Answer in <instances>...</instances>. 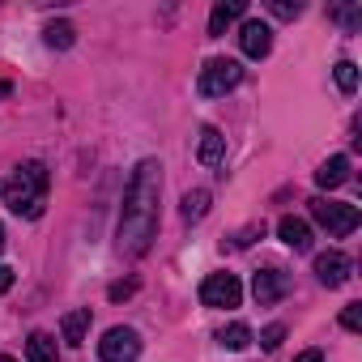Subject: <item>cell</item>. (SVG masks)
<instances>
[{
    "instance_id": "cell-1",
    "label": "cell",
    "mask_w": 362,
    "mask_h": 362,
    "mask_svg": "<svg viewBox=\"0 0 362 362\" xmlns=\"http://www.w3.org/2000/svg\"><path fill=\"white\" fill-rule=\"evenodd\" d=\"M158 201H162V162L145 158L136 162L128 188H124V214H119V252L145 256L158 235Z\"/></svg>"
},
{
    "instance_id": "cell-2",
    "label": "cell",
    "mask_w": 362,
    "mask_h": 362,
    "mask_svg": "<svg viewBox=\"0 0 362 362\" xmlns=\"http://www.w3.org/2000/svg\"><path fill=\"white\" fill-rule=\"evenodd\" d=\"M47 188H52V175L43 162H22L13 170V179L5 184V205L18 218H43L47 209Z\"/></svg>"
},
{
    "instance_id": "cell-3",
    "label": "cell",
    "mask_w": 362,
    "mask_h": 362,
    "mask_svg": "<svg viewBox=\"0 0 362 362\" xmlns=\"http://www.w3.org/2000/svg\"><path fill=\"white\" fill-rule=\"evenodd\" d=\"M307 205H311V218H315L332 239L354 235V230H358V222H362L358 205H345V201H324V197H315V201H307Z\"/></svg>"
},
{
    "instance_id": "cell-4",
    "label": "cell",
    "mask_w": 362,
    "mask_h": 362,
    "mask_svg": "<svg viewBox=\"0 0 362 362\" xmlns=\"http://www.w3.org/2000/svg\"><path fill=\"white\" fill-rule=\"evenodd\" d=\"M239 81H243V64H239V60H226V56H218V60H209V64L201 69V77H197V90H201V98H218V94L235 90Z\"/></svg>"
},
{
    "instance_id": "cell-5",
    "label": "cell",
    "mask_w": 362,
    "mask_h": 362,
    "mask_svg": "<svg viewBox=\"0 0 362 362\" xmlns=\"http://www.w3.org/2000/svg\"><path fill=\"white\" fill-rule=\"evenodd\" d=\"M201 303L205 307H239L243 303V286H239V277L235 273H209L205 281H201Z\"/></svg>"
},
{
    "instance_id": "cell-6",
    "label": "cell",
    "mask_w": 362,
    "mask_h": 362,
    "mask_svg": "<svg viewBox=\"0 0 362 362\" xmlns=\"http://www.w3.org/2000/svg\"><path fill=\"white\" fill-rule=\"evenodd\" d=\"M98 358L103 362H136L141 358V337L132 328H107V337L98 341Z\"/></svg>"
},
{
    "instance_id": "cell-7",
    "label": "cell",
    "mask_w": 362,
    "mask_h": 362,
    "mask_svg": "<svg viewBox=\"0 0 362 362\" xmlns=\"http://www.w3.org/2000/svg\"><path fill=\"white\" fill-rule=\"evenodd\" d=\"M239 47H243V56L264 60V56H269V47H273V26H269V22H260V18H247V22L239 26Z\"/></svg>"
},
{
    "instance_id": "cell-8",
    "label": "cell",
    "mask_w": 362,
    "mask_h": 362,
    "mask_svg": "<svg viewBox=\"0 0 362 362\" xmlns=\"http://www.w3.org/2000/svg\"><path fill=\"white\" fill-rule=\"evenodd\" d=\"M286 290H290V273H281V269H260L252 277V294L260 307H273L277 298H286Z\"/></svg>"
},
{
    "instance_id": "cell-9",
    "label": "cell",
    "mask_w": 362,
    "mask_h": 362,
    "mask_svg": "<svg viewBox=\"0 0 362 362\" xmlns=\"http://www.w3.org/2000/svg\"><path fill=\"white\" fill-rule=\"evenodd\" d=\"M349 269H354V260H349L345 252H324V256H315V277H320V286H328V290L345 286V281H349Z\"/></svg>"
},
{
    "instance_id": "cell-10",
    "label": "cell",
    "mask_w": 362,
    "mask_h": 362,
    "mask_svg": "<svg viewBox=\"0 0 362 362\" xmlns=\"http://www.w3.org/2000/svg\"><path fill=\"white\" fill-rule=\"evenodd\" d=\"M277 239H281L286 247H294V252H307V247H311V226H307L303 218H281V222H277Z\"/></svg>"
},
{
    "instance_id": "cell-11",
    "label": "cell",
    "mask_w": 362,
    "mask_h": 362,
    "mask_svg": "<svg viewBox=\"0 0 362 362\" xmlns=\"http://www.w3.org/2000/svg\"><path fill=\"white\" fill-rule=\"evenodd\" d=\"M243 13H247L243 0H222V5H214V13H209V39L226 35V26H230V22H239Z\"/></svg>"
},
{
    "instance_id": "cell-12",
    "label": "cell",
    "mask_w": 362,
    "mask_h": 362,
    "mask_svg": "<svg viewBox=\"0 0 362 362\" xmlns=\"http://www.w3.org/2000/svg\"><path fill=\"white\" fill-rule=\"evenodd\" d=\"M197 158H201V166H218V162L226 158V136L205 124V128H201V149H197Z\"/></svg>"
},
{
    "instance_id": "cell-13",
    "label": "cell",
    "mask_w": 362,
    "mask_h": 362,
    "mask_svg": "<svg viewBox=\"0 0 362 362\" xmlns=\"http://www.w3.org/2000/svg\"><path fill=\"white\" fill-rule=\"evenodd\" d=\"M345 179H349V158H345V153H332V158L315 170V184H320V188H341Z\"/></svg>"
},
{
    "instance_id": "cell-14",
    "label": "cell",
    "mask_w": 362,
    "mask_h": 362,
    "mask_svg": "<svg viewBox=\"0 0 362 362\" xmlns=\"http://www.w3.org/2000/svg\"><path fill=\"white\" fill-rule=\"evenodd\" d=\"M86 332H90V307H77V311H69V315L60 320V337H64L69 345H81Z\"/></svg>"
},
{
    "instance_id": "cell-15",
    "label": "cell",
    "mask_w": 362,
    "mask_h": 362,
    "mask_svg": "<svg viewBox=\"0 0 362 362\" xmlns=\"http://www.w3.org/2000/svg\"><path fill=\"white\" fill-rule=\"evenodd\" d=\"M26 358H30V362H60V354H56V337H52V332H30V341H26Z\"/></svg>"
},
{
    "instance_id": "cell-16",
    "label": "cell",
    "mask_w": 362,
    "mask_h": 362,
    "mask_svg": "<svg viewBox=\"0 0 362 362\" xmlns=\"http://www.w3.org/2000/svg\"><path fill=\"white\" fill-rule=\"evenodd\" d=\"M43 39H47V47H56V52H69V47L77 43V26H73V22H52V26L43 30Z\"/></svg>"
},
{
    "instance_id": "cell-17",
    "label": "cell",
    "mask_w": 362,
    "mask_h": 362,
    "mask_svg": "<svg viewBox=\"0 0 362 362\" xmlns=\"http://www.w3.org/2000/svg\"><path fill=\"white\" fill-rule=\"evenodd\" d=\"M209 201H214V197H209L205 188L188 192V197H184V209H179V214H184V222H201V218L209 214Z\"/></svg>"
},
{
    "instance_id": "cell-18",
    "label": "cell",
    "mask_w": 362,
    "mask_h": 362,
    "mask_svg": "<svg viewBox=\"0 0 362 362\" xmlns=\"http://www.w3.org/2000/svg\"><path fill=\"white\" fill-rule=\"evenodd\" d=\"M218 341H222L226 349H247V345H252V328H247V324H230V328L218 332Z\"/></svg>"
},
{
    "instance_id": "cell-19",
    "label": "cell",
    "mask_w": 362,
    "mask_h": 362,
    "mask_svg": "<svg viewBox=\"0 0 362 362\" xmlns=\"http://www.w3.org/2000/svg\"><path fill=\"white\" fill-rule=\"evenodd\" d=\"M332 73H337V86H341V94H354V90H358V64H354V60H341Z\"/></svg>"
},
{
    "instance_id": "cell-20",
    "label": "cell",
    "mask_w": 362,
    "mask_h": 362,
    "mask_svg": "<svg viewBox=\"0 0 362 362\" xmlns=\"http://www.w3.org/2000/svg\"><path fill=\"white\" fill-rule=\"evenodd\" d=\"M281 341H286V324H269V328L260 332V345H264V349H277Z\"/></svg>"
},
{
    "instance_id": "cell-21",
    "label": "cell",
    "mask_w": 362,
    "mask_h": 362,
    "mask_svg": "<svg viewBox=\"0 0 362 362\" xmlns=\"http://www.w3.org/2000/svg\"><path fill=\"white\" fill-rule=\"evenodd\" d=\"M341 324H345L349 332H358V328H362V303H349V307L341 311Z\"/></svg>"
},
{
    "instance_id": "cell-22",
    "label": "cell",
    "mask_w": 362,
    "mask_h": 362,
    "mask_svg": "<svg viewBox=\"0 0 362 362\" xmlns=\"http://www.w3.org/2000/svg\"><path fill=\"white\" fill-rule=\"evenodd\" d=\"M269 13H277V18H298V13H303V5H298V0H294V5H290V0H273Z\"/></svg>"
},
{
    "instance_id": "cell-23",
    "label": "cell",
    "mask_w": 362,
    "mask_h": 362,
    "mask_svg": "<svg viewBox=\"0 0 362 362\" xmlns=\"http://www.w3.org/2000/svg\"><path fill=\"white\" fill-rule=\"evenodd\" d=\"M107 294H111V303H119V298H132V294H136V281H115Z\"/></svg>"
},
{
    "instance_id": "cell-24",
    "label": "cell",
    "mask_w": 362,
    "mask_h": 362,
    "mask_svg": "<svg viewBox=\"0 0 362 362\" xmlns=\"http://www.w3.org/2000/svg\"><path fill=\"white\" fill-rule=\"evenodd\" d=\"M9 286H13V269L0 264V294H9Z\"/></svg>"
},
{
    "instance_id": "cell-25",
    "label": "cell",
    "mask_w": 362,
    "mask_h": 362,
    "mask_svg": "<svg viewBox=\"0 0 362 362\" xmlns=\"http://www.w3.org/2000/svg\"><path fill=\"white\" fill-rule=\"evenodd\" d=\"M294 362H324V354H320V349H307V354H298Z\"/></svg>"
},
{
    "instance_id": "cell-26",
    "label": "cell",
    "mask_w": 362,
    "mask_h": 362,
    "mask_svg": "<svg viewBox=\"0 0 362 362\" xmlns=\"http://www.w3.org/2000/svg\"><path fill=\"white\" fill-rule=\"evenodd\" d=\"M13 94V81H5V77H0V98H9Z\"/></svg>"
},
{
    "instance_id": "cell-27",
    "label": "cell",
    "mask_w": 362,
    "mask_h": 362,
    "mask_svg": "<svg viewBox=\"0 0 362 362\" xmlns=\"http://www.w3.org/2000/svg\"><path fill=\"white\" fill-rule=\"evenodd\" d=\"M0 252H5V226H0Z\"/></svg>"
},
{
    "instance_id": "cell-28",
    "label": "cell",
    "mask_w": 362,
    "mask_h": 362,
    "mask_svg": "<svg viewBox=\"0 0 362 362\" xmlns=\"http://www.w3.org/2000/svg\"><path fill=\"white\" fill-rule=\"evenodd\" d=\"M0 362H18V358H0Z\"/></svg>"
},
{
    "instance_id": "cell-29",
    "label": "cell",
    "mask_w": 362,
    "mask_h": 362,
    "mask_svg": "<svg viewBox=\"0 0 362 362\" xmlns=\"http://www.w3.org/2000/svg\"><path fill=\"white\" fill-rule=\"evenodd\" d=\"M0 192H5V184H0Z\"/></svg>"
}]
</instances>
